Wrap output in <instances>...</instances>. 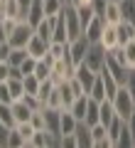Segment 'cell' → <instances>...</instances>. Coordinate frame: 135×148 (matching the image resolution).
Wrapping results in <instances>:
<instances>
[{
  "instance_id": "cell-13",
  "label": "cell",
  "mask_w": 135,
  "mask_h": 148,
  "mask_svg": "<svg viewBox=\"0 0 135 148\" xmlns=\"http://www.w3.org/2000/svg\"><path fill=\"white\" fill-rule=\"evenodd\" d=\"M25 20L30 22L32 27H37V25H39L42 20H44V8H42V0H35V3H32V8L27 10Z\"/></svg>"
},
{
  "instance_id": "cell-5",
  "label": "cell",
  "mask_w": 135,
  "mask_h": 148,
  "mask_svg": "<svg viewBox=\"0 0 135 148\" xmlns=\"http://www.w3.org/2000/svg\"><path fill=\"white\" fill-rule=\"evenodd\" d=\"M27 54L30 57H35V59H42V57H47L49 54V42L47 40H42L39 35H32V40L27 42Z\"/></svg>"
},
{
  "instance_id": "cell-42",
  "label": "cell",
  "mask_w": 135,
  "mask_h": 148,
  "mask_svg": "<svg viewBox=\"0 0 135 148\" xmlns=\"http://www.w3.org/2000/svg\"><path fill=\"white\" fill-rule=\"evenodd\" d=\"M5 3H7V0H0V12L5 10Z\"/></svg>"
},
{
  "instance_id": "cell-6",
  "label": "cell",
  "mask_w": 135,
  "mask_h": 148,
  "mask_svg": "<svg viewBox=\"0 0 135 148\" xmlns=\"http://www.w3.org/2000/svg\"><path fill=\"white\" fill-rule=\"evenodd\" d=\"M106 25H118L123 22V10H120V3H113V0H106V8L101 12Z\"/></svg>"
},
{
  "instance_id": "cell-2",
  "label": "cell",
  "mask_w": 135,
  "mask_h": 148,
  "mask_svg": "<svg viewBox=\"0 0 135 148\" xmlns=\"http://www.w3.org/2000/svg\"><path fill=\"white\" fill-rule=\"evenodd\" d=\"M106 54H108V49H106L101 42H91L88 45L86 57H83V62L94 69V72H101V69L106 67Z\"/></svg>"
},
{
  "instance_id": "cell-37",
  "label": "cell",
  "mask_w": 135,
  "mask_h": 148,
  "mask_svg": "<svg viewBox=\"0 0 135 148\" xmlns=\"http://www.w3.org/2000/svg\"><path fill=\"white\" fill-rule=\"evenodd\" d=\"M0 146H7V128L0 123Z\"/></svg>"
},
{
  "instance_id": "cell-34",
  "label": "cell",
  "mask_w": 135,
  "mask_h": 148,
  "mask_svg": "<svg viewBox=\"0 0 135 148\" xmlns=\"http://www.w3.org/2000/svg\"><path fill=\"white\" fill-rule=\"evenodd\" d=\"M0 101L3 104H12V94L7 89V82H0Z\"/></svg>"
},
{
  "instance_id": "cell-18",
  "label": "cell",
  "mask_w": 135,
  "mask_h": 148,
  "mask_svg": "<svg viewBox=\"0 0 135 148\" xmlns=\"http://www.w3.org/2000/svg\"><path fill=\"white\" fill-rule=\"evenodd\" d=\"M130 40H135V25L133 22H118V42L120 45H125V42H130Z\"/></svg>"
},
{
  "instance_id": "cell-19",
  "label": "cell",
  "mask_w": 135,
  "mask_h": 148,
  "mask_svg": "<svg viewBox=\"0 0 135 148\" xmlns=\"http://www.w3.org/2000/svg\"><path fill=\"white\" fill-rule=\"evenodd\" d=\"M88 96H91V99H96V101L108 99V94H106V82H103V77H101V72H98V77H96V82H94V86H91V91H88Z\"/></svg>"
},
{
  "instance_id": "cell-32",
  "label": "cell",
  "mask_w": 135,
  "mask_h": 148,
  "mask_svg": "<svg viewBox=\"0 0 135 148\" xmlns=\"http://www.w3.org/2000/svg\"><path fill=\"white\" fill-rule=\"evenodd\" d=\"M123 52H125V62H128V67H135V40H130V42L123 45Z\"/></svg>"
},
{
  "instance_id": "cell-33",
  "label": "cell",
  "mask_w": 135,
  "mask_h": 148,
  "mask_svg": "<svg viewBox=\"0 0 135 148\" xmlns=\"http://www.w3.org/2000/svg\"><path fill=\"white\" fill-rule=\"evenodd\" d=\"M35 67H37V59H35V57H27L25 62L20 64V72H22V77H27V74H35Z\"/></svg>"
},
{
  "instance_id": "cell-16",
  "label": "cell",
  "mask_w": 135,
  "mask_h": 148,
  "mask_svg": "<svg viewBox=\"0 0 135 148\" xmlns=\"http://www.w3.org/2000/svg\"><path fill=\"white\" fill-rule=\"evenodd\" d=\"M7 89H10V94H12V101L22 99V96L27 94L25 91V79H20V77H10V79H7Z\"/></svg>"
},
{
  "instance_id": "cell-43",
  "label": "cell",
  "mask_w": 135,
  "mask_h": 148,
  "mask_svg": "<svg viewBox=\"0 0 135 148\" xmlns=\"http://www.w3.org/2000/svg\"><path fill=\"white\" fill-rule=\"evenodd\" d=\"M113 3H120V0H113Z\"/></svg>"
},
{
  "instance_id": "cell-9",
  "label": "cell",
  "mask_w": 135,
  "mask_h": 148,
  "mask_svg": "<svg viewBox=\"0 0 135 148\" xmlns=\"http://www.w3.org/2000/svg\"><path fill=\"white\" fill-rule=\"evenodd\" d=\"M103 27H106L103 17H101V15H94V20H91V22L86 25L83 35L88 37V42H101V35H103Z\"/></svg>"
},
{
  "instance_id": "cell-8",
  "label": "cell",
  "mask_w": 135,
  "mask_h": 148,
  "mask_svg": "<svg viewBox=\"0 0 135 148\" xmlns=\"http://www.w3.org/2000/svg\"><path fill=\"white\" fill-rule=\"evenodd\" d=\"M57 17H59V15H44V20H42L39 25L35 27V32L42 37V40L52 42V37H54V27H57Z\"/></svg>"
},
{
  "instance_id": "cell-11",
  "label": "cell",
  "mask_w": 135,
  "mask_h": 148,
  "mask_svg": "<svg viewBox=\"0 0 135 148\" xmlns=\"http://www.w3.org/2000/svg\"><path fill=\"white\" fill-rule=\"evenodd\" d=\"M101 45H103L106 49H113L118 47V25H106L103 27V35H101Z\"/></svg>"
},
{
  "instance_id": "cell-27",
  "label": "cell",
  "mask_w": 135,
  "mask_h": 148,
  "mask_svg": "<svg viewBox=\"0 0 135 148\" xmlns=\"http://www.w3.org/2000/svg\"><path fill=\"white\" fill-rule=\"evenodd\" d=\"M32 148H49V131H35V136L30 138Z\"/></svg>"
},
{
  "instance_id": "cell-35",
  "label": "cell",
  "mask_w": 135,
  "mask_h": 148,
  "mask_svg": "<svg viewBox=\"0 0 135 148\" xmlns=\"http://www.w3.org/2000/svg\"><path fill=\"white\" fill-rule=\"evenodd\" d=\"M125 86H128L130 96L135 99V67H130V69H128V79H125Z\"/></svg>"
},
{
  "instance_id": "cell-17",
  "label": "cell",
  "mask_w": 135,
  "mask_h": 148,
  "mask_svg": "<svg viewBox=\"0 0 135 148\" xmlns=\"http://www.w3.org/2000/svg\"><path fill=\"white\" fill-rule=\"evenodd\" d=\"M86 106H88V94H83V96H76V99H74V104H71L69 111H71L79 121H83V119H86Z\"/></svg>"
},
{
  "instance_id": "cell-28",
  "label": "cell",
  "mask_w": 135,
  "mask_h": 148,
  "mask_svg": "<svg viewBox=\"0 0 135 148\" xmlns=\"http://www.w3.org/2000/svg\"><path fill=\"white\" fill-rule=\"evenodd\" d=\"M7 146H10V148H20V146H27V141L22 138V133L17 131L15 126H12V128H7Z\"/></svg>"
},
{
  "instance_id": "cell-31",
  "label": "cell",
  "mask_w": 135,
  "mask_h": 148,
  "mask_svg": "<svg viewBox=\"0 0 135 148\" xmlns=\"http://www.w3.org/2000/svg\"><path fill=\"white\" fill-rule=\"evenodd\" d=\"M39 84H42V82L37 79L35 74H27V77H25V91H27V94H35V96H37V91H39Z\"/></svg>"
},
{
  "instance_id": "cell-3",
  "label": "cell",
  "mask_w": 135,
  "mask_h": 148,
  "mask_svg": "<svg viewBox=\"0 0 135 148\" xmlns=\"http://www.w3.org/2000/svg\"><path fill=\"white\" fill-rule=\"evenodd\" d=\"M32 35H35V27H32L27 20H20L15 25V30H12V35H10L7 42H10L12 47H27V42L32 40Z\"/></svg>"
},
{
  "instance_id": "cell-20",
  "label": "cell",
  "mask_w": 135,
  "mask_h": 148,
  "mask_svg": "<svg viewBox=\"0 0 135 148\" xmlns=\"http://www.w3.org/2000/svg\"><path fill=\"white\" fill-rule=\"evenodd\" d=\"M66 0H42V8H44V15H62Z\"/></svg>"
},
{
  "instance_id": "cell-10",
  "label": "cell",
  "mask_w": 135,
  "mask_h": 148,
  "mask_svg": "<svg viewBox=\"0 0 135 148\" xmlns=\"http://www.w3.org/2000/svg\"><path fill=\"white\" fill-rule=\"evenodd\" d=\"M10 109H12V116H15V126H17V123H22V121H30L32 109L27 106V101H25V99L12 101V104H10Z\"/></svg>"
},
{
  "instance_id": "cell-40",
  "label": "cell",
  "mask_w": 135,
  "mask_h": 148,
  "mask_svg": "<svg viewBox=\"0 0 135 148\" xmlns=\"http://www.w3.org/2000/svg\"><path fill=\"white\" fill-rule=\"evenodd\" d=\"M128 126H130V133H133V138H135V114L128 119Z\"/></svg>"
},
{
  "instance_id": "cell-24",
  "label": "cell",
  "mask_w": 135,
  "mask_h": 148,
  "mask_svg": "<svg viewBox=\"0 0 135 148\" xmlns=\"http://www.w3.org/2000/svg\"><path fill=\"white\" fill-rule=\"evenodd\" d=\"M0 123H3L5 128H12V126H15V116H12L10 104H3V101H0Z\"/></svg>"
},
{
  "instance_id": "cell-29",
  "label": "cell",
  "mask_w": 135,
  "mask_h": 148,
  "mask_svg": "<svg viewBox=\"0 0 135 148\" xmlns=\"http://www.w3.org/2000/svg\"><path fill=\"white\" fill-rule=\"evenodd\" d=\"M120 10H123V20L135 25V0H120Z\"/></svg>"
},
{
  "instance_id": "cell-23",
  "label": "cell",
  "mask_w": 135,
  "mask_h": 148,
  "mask_svg": "<svg viewBox=\"0 0 135 148\" xmlns=\"http://www.w3.org/2000/svg\"><path fill=\"white\" fill-rule=\"evenodd\" d=\"M44 106H52V109H62V111H64V96H62V89H59V84L54 86L52 91H49L47 104H44Z\"/></svg>"
},
{
  "instance_id": "cell-15",
  "label": "cell",
  "mask_w": 135,
  "mask_h": 148,
  "mask_svg": "<svg viewBox=\"0 0 135 148\" xmlns=\"http://www.w3.org/2000/svg\"><path fill=\"white\" fill-rule=\"evenodd\" d=\"M98 116H101V101H96V99H91V96H88L86 119H83V121H86L88 126H94V123H98Z\"/></svg>"
},
{
  "instance_id": "cell-21",
  "label": "cell",
  "mask_w": 135,
  "mask_h": 148,
  "mask_svg": "<svg viewBox=\"0 0 135 148\" xmlns=\"http://www.w3.org/2000/svg\"><path fill=\"white\" fill-rule=\"evenodd\" d=\"M115 148H135V138H133V133H130L128 121L123 123V131H120V136H118V146Z\"/></svg>"
},
{
  "instance_id": "cell-38",
  "label": "cell",
  "mask_w": 135,
  "mask_h": 148,
  "mask_svg": "<svg viewBox=\"0 0 135 148\" xmlns=\"http://www.w3.org/2000/svg\"><path fill=\"white\" fill-rule=\"evenodd\" d=\"M17 3H20V8H22V15H27V10L32 8V3H35V0H17Z\"/></svg>"
},
{
  "instance_id": "cell-4",
  "label": "cell",
  "mask_w": 135,
  "mask_h": 148,
  "mask_svg": "<svg viewBox=\"0 0 135 148\" xmlns=\"http://www.w3.org/2000/svg\"><path fill=\"white\" fill-rule=\"evenodd\" d=\"M88 45H91V42H88L86 35H81V37H76V40L69 42V57H71L74 67L83 62V57H86V52H88Z\"/></svg>"
},
{
  "instance_id": "cell-26",
  "label": "cell",
  "mask_w": 135,
  "mask_h": 148,
  "mask_svg": "<svg viewBox=\"0 0 135 148\" xmlns=\"http://www.w3.org/2000/svg\"><path fill=\"white\" fill-rule=\"evenodd\" d=\"M30 121H32V126H35L37 131H47V116H44V106H42V109H37V111H32Z\"/></svg>"
},
{
  "instance_id": "cell-30",
  "label": "cell",
  "mask_w": 135,
  "mask_h": 148,
  "mask_svg": "<svg viewBox=\"0 0 135 148\" xmlns=\"http://www.w3.org/2000/svg\"><path fill=\"white\" fill-rule=\"evenodd\" d=\"M15 128L22 133V138H25V141H27V146H30V138L35 136V131H37V128L32 126V121H22V123H17Z\"/></svg>"
},
{
  "instance_id": "cell-41",
  "label": "cell",
  "mask_w": 135,
  "mask_h": 148,
  "mask_svg": "<svg viewBox=\"0 0 135 148\" xmlns=\"http://www.w3.org/2000/svg\"><path fill=\"white\" fill-rule=\"evenodd\" d=\"M71 5H94V0H71Z\"/></svg>"
},
{
  "instance_id": "cell-44",
  "label": "cell",
  "mask_w": 135,
  "mask_h": 148,
  "mask_svg": "<svg viewBox=\"0 0 135 148\" xmlns=\"http://www.w3.org/2000/svg\"><path fill=\"white\" fill-rule=\"evenodd\" d=\"M66 3H71V0H66Z\"/></svg>"
},
{
  "instance_id": "cell-7",
  "label": "cell",
  "mask_w": 135,
  "mask_h": 148,
  "mask_svg": "<svg viewBox=\"0 0 135 148\" xmlns=\"http://www.w3.org/2000/svg\"><path fill=\"white\" fill-rule=\"evenodd\" d=\"M74 138H76V148H94V136H91V126L86 121H79L76 131H74Z\"/></svg>"
},
{
  "instance_id": "cell-25",
  "label": "cell",
  "mask_w": 135,
  "mask_h": 148,
  "mask_svg": "<svg viewBox=\"0 0 135 148\" xmlns=\"http://www.w3.org/2000/svg\"><path fill=\"white\" fill-rule=\"evenodd\" d=\"M49 54H52L54 59H62L69 54V42H57V40H52L49 42Z\"/></svg>"
},
{
  "instance_id": "cell-22",
  "label": "cell",
  "mask_w": 135,
  "mask_h": 148,
  "mask_svg": "<svg viewBox=\"0 0 135 148\" xmlns=\"http://www.w3.org/2000/svg\"><path fill=\"white\" fill-rule=\"evenodd\" d=\"M3 15L5 17H12V20H25V15H22V8L17 0H7L5 3V10H3Z\"/></svg>"
},
{
  "instance_id": "cell-14",
  "label": "cell",
  "mask_w": 135,
  "mask_h": 148,
  "mask_svg": "<svg viewBox=\"0 0 135 148\" xmlns=\"http://www.w3.org/2000/svg\"><path fill=\"white\" fill-rule=\"evenodd\" d=\"M115 116H118V114H115V109H113V101H111V99H103V101H101V116H98V123H103V126L108 128V123L113 121Z\"/></svg>"
},
{
  "instance_id": "cell-36",
  "label": "cell",
  "mask_w": 135,
  "mask_h": 148,
  "mask_svg": "<svg viewBox=\"0 0 135 148\" xmlns=\"http://www.w3.org/2000/svg\"><path fill=\"white\" fill-rule=\"evenodd\" d=\"M10 79V62H0V82Z\"/></svg>"
},
{
  "instance_id": "cell-39",
  "label": "cell",
  "mask_w": 135,
  "mask_h": 148,
  "mask_svg": "<svg viewBox=\"0 0 135 148\" xmlns=\"http://www.w3.org/2000/svg\"><path fill=\"white\" fill-rule=\"evenodd\" d=\"M0 42H7V32L3 27V17H0Z\"/></svg>"
},
{
  "instance_id": "cell-1",
  "label": "cell",
  "mask_w": 135,
  "mask_h": 148,
  "mask_svg": "<svg viewBox=\"0 0 135 148\" xmlns=\"http://www.w3.org/2000/svg\"><path fill=\"white\" fill-rule=\"evenodd\" d=\"M113 109H115V114H118L123 121H128L130 116L135 114V99L130 96V91H128V86L125 84H120L118 86V91L113 94Z\"/></svg>"
},
{
  "instance_id": "cell-12",
  "label": "cell",
  "mask_w": 135,
  "mask_h": 148,
  "mask_svg": "<svg viewBox=\"0 0 135 148\" xmlns=\"http://www.w3.org/2000/svg\"><path fill=\"white\" fill-rule=\"evenodd\" d=\"M44 116H47V131L59 133V123H62V109H52V106H44Z\"/></svg>"
}]
</instances>
